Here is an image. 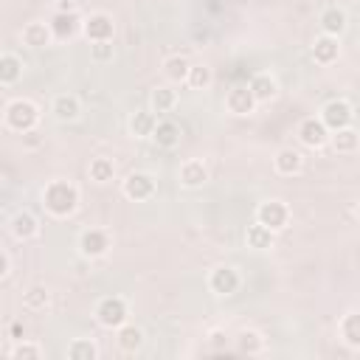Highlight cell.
<instances>
[{"label": "cell", "mask_w": 360, "mask_h": 360, "mask_svg": "<svg viewBox=\"0 0 360 360\" xmlns=\"http://www.w3.org/2000/svg\"><path fill=\"white\" fill-rule=\"evenodd\" d=\"M211 82H214V73H211L208 65H191V68H188L186 84H188L191 90H205Z\"/></svg>", "instance_id": "33"}, {"label": "cell", "mask_w": 360, "mask_h": 360, "mask_svg": "<svg viewBox=\"0 0 360 360\" xmlns=\"http://www.w3.org/2000/svg\"><path fill=\"white\" fill-rule=\"evenodd\" d=\"M329 143L335 146V152L352 155V152H357V146H360V135H357V132L352 129V124H349V127H340V129L329 132Z\"/></svg>", "instance_id": "20"}, {"label": "cell", "mask_w": 360, "mask_h": 360, "mask_svg": "<svg viewBox=\"0 0 360 360\" xmlns=\"http://www.w3.org/2000/svg\"><path fill=\"white\" fill-rule=\"evenodd\" d=\"M174 104H177V90L174 87H155L152 90V112L155 115H160V112H169V110H174Z\"/></svg>", "instance_id": "28"}, {"label": "cell", "mask_w": 360, "mask_h": 360, "mask_svg": "<svg viewBox=\"0 0 360 360\" xmlns=\"http://www.w3.org/2000/svg\"><path fill=\"white\" fill-rule=\"evenodd\" d=\"M301 166H304V158H301V152L292 149V146H281V149L276 152V158H273V169H276L278 174H284V177L298 174Z\"/></svg>", "instance_id": "14"}, {"label": "cell", "mask_w": 360, "mask_h": 360, "mask_svg": "<svg viewBox=\"0 0 360 360\" xmlns=\"http://www.w3.org/2000/svg\"><path fill=\"white\" fill-rule=\"evenodd\" d=\"M48 298H51V292H48L45 284H31V287L22 292V304H25L28 309H45Z\"/></svg>", "instance_id": "34"}, {"label": "cell", "mask_w": 360, "mask_h": 360, "mask_svg": "<svg viewBox=\"0 0 360 360\" xmlns=\"http://www.w3.org/2000/svg\"><path fill=\"white\" fill-rule=\"evenodd\" d=\"M318 118H321V124H323L329 132H335V129L352 124L354 107H352L346 98H332V101H326V104L321 107V115H318Z\"/></svg>", "instance_id": "4"}, {"label": "cell", "mask_w": 360, "mask_h": 360, "mask_svg": "<svg viewBox=\"0 0 360 360\" xmlns=\"http://www.w3.org/2000/svg\"><path fill=\"white\" fill-rule=\"evenodd\" d=\"M118 346H121V352H138L143 346V332L132 323H121L118 326Z\"/></svg>", "instance_id": "29"}, {"label": "cell", "mask_w": 360, "mask_h": 360, "mask_svg": "<svg viewBox=\"0 0 360 360\" xmlns=\"http://www.w3.org/2000/svg\"><path fill=\"white\" fill-rule=\"evenodd\" d=\"M127 318H129V309L121 295H107L96 304V321L107 329H118L121 323H127Z\"/></svg>", "instance_id": "3"}, {"label": "cell", "mask_w": 360, "mask_h": 360, "mask_svg": "<svg viewBox=\"0 0 360 360\" xmlns=\"http://www.w3.org/2000/svg\"><path fill=\"white\" fill-rule=\"evenodd\" d=\"M82 34H84L90 42L112 39V34H115V22H112L110 14H104V11H93L90 17L82 20Z\"/></svg>", "instance_id": "8"}, {"label": "cell", "mask_w": 360, "mask_h": 360, "mask_svg": "<svg viewBox=\"0 0 360 360\" xmlns=\"http://www.w3.org/2000/svg\"><path fill=\"white\" fill-rule=\"evenodd\" d=\"M48 28H51L53 39H70L73 34L82 31V17H79L76 11H62V8H56V14L51 17Z\"/></svg>", "instance_id": "10"}, {"label": "cell", "mask_w": 360, "mask_h": 360, "mask_svg": "<svg viewBox=\"0 0 360 360\" xmlns=\"http://www.w3.org/2000/svg\"><path fill=\"white\" fill-rule=\"evenodd\" d=\"M298 138L304 146L309 149H321L326 141H329V129L321 124V118H304L298 124Z\"/></svg>", "instance_id": "12"}, {"label": "cell", "mask_w": 360, "mask_h": 360, "mask_svg": "<svg viewBox=\"0 0 360 360\" xmlns=\"http://www.w3.org/2000/svg\"><path fill=\"white\" fill-rule=\"evenodd\" d=\"M188 68H191V62H188L186 56L174 53V56H169V59L163 62V76H166L169 82H174V84H183L186 76H188Z\"/></svg>", "instance_id": "26"}, {"label": "cell", "mask_w": 360, "mask_h": 360, "mask_svg": "<svg viewBox=\"0 0 360 360\" xmlns=\"http://www.w3.org/2000/svg\"><path fill=\"white\" fill-rule=\"evenodd\" d=\"M256 222L264 225V228H270L273 233L281 231V228H287V222H290V208H287V202H281V200H264V202H259V208H256Z\"/></svg>", "instance_id": "5"}, {"label": "cell", "mask_w": 360, "mask_h": 360, "mask_svg": "<svg viewBox=\"0 0 360 360\" xmlns=\"http://www.w3.org/2000/svg\"><path fill=\"white\" fill-rule=\"evenodd\" d=\"M256 107V98L250 96L248 84H236L225 93V110L233 112V115H250Z\"/></svg>", "instance_id": "11"}, {"label": "cell", "mask_w": 360, "mask_h": 360, "mask_svg": "<svg viewBox=\"0 0 360 360\" xmlns=\"http://www.w3.org/2000/svg\"><path fill=\"white\" fill-rule=\"evenodd\" d=\"M42 205L53 217H70L79 205V188L70 180H51L42 188Z\"/></svg>", "instance_id": "1"}, {"label": "cell", "mask_w": 360, "mask_h": 360, "mask_svg": "<svg viewBox=\"0 0 360 360\" xmlns=\"http://www.w3.org/2000/svg\"><path fill=\"white\" fill-rule=\"evenodd\" d=\"M22 76V59L14 53H0V84H14Z\"/></svg>", "instance_id": "27"}, {"label": "cell", "mask_w": 360, "mask_h": 360, "mask_svg": "<svg viewBox=\"0 0 360 360\" xmlns=\"http://www.w3.org/2000/svg\"><path fill=\"white\" fill-rule=\"evenodd\" d=\"M318 22H321V31H323V34H329V37H340V34L346 31V25H349L346 11H343V8H338V6L323 8V11H321V17H318Z\"/></svg>", "instance_id": "15"}, {"label": "cell", "mask_w": 360, "mask_h": 360, "mask_svg": "<svg viewBox=\"0 0 360 360\" xmlns=\"http://www.w3.org/2000/svg\"><path fill=\"white\" fill-rule=\"evenodd\" d=\"M155 124H158V115L152 110H135L129 115V132L135 138H149L152 129H155Z\"/></svg>", "instance_id": "23"}, {"label": "cell", "mask_w": 360, "mask_h": 360, "mask_svg": "<svg viewBox=\"0 0 360 360\" xmlns=\"http://www.w3.org/2000/svg\"><path fill=\"white\" fill-rule=\"evenodd\" d=\"M8 354H11L14 360H39V357H42V346L20 338V340H17V343L8 349Z\"/></svg>", "instance_id": "35"}, {"label": "cell", "mask_w": 360, "mask_h": 360, "mask_svg": "<svg viewBox=\"0 0 360 360\" xmlns=\"http://www.w3.org/2000/svg\"><path fill=\"white\" fill-rule=\"evenodd\" d=\"M51 112H53V118H56V121H73V118H79L82 104H79V98H76V96L62 93V96H56V98H53Z\"/></svg>", "instance_id": "19"}, {"label": "cell", "mask_w": 360, "mask_h": 360, "mask_svg": "<svg viewBox=\"0 0 360 360\" xmlns=\"http://www.w3.org/2000/svg\"><path fill=\"white\" fill-rule=\"evenodd\" d=\"M68 357L70 360H96L98 357V346L90 338H76L68 343Z\"/></svg>", "instance_id": "30"}, {"label": "cell", "mask_w": 360, "mask_h": 360, "mask_svg": "<svg viewBox=\"0 0 360 360\" xmlns=\"http://www.w3.org/2000/svg\"><path fill=\"white\" fill-rule=\"evenodd\" d=\"M245 242H248V248H253V250H267V248H273V242H276V233L270 231V228H264V225H250L248 231H245Z\"/></svg>", "instance_id": "25"}, {"label": "cell", "mask_w": 360, "mask_h": 360, "mask_svg": "<svg viewBox=\"0 0 360 360\" xmlns=\"http://www.w3.org/2000/svg\"><path fill=\"white\" fill-rule=\"evenodd\" d=\"M87 172H90V180L93 183H110L115 177V163L110 158H93Z\"/></svg>", "instance_id": "32"}, {"label": "cell", "mask_w": 360, "mask_h": 360, "mask_svg": "<svg viewBox=\"0 0 360 360\" xmlns=\"http://www.w3.org/2000/svg\"><path fill=\"white\" fill-rule=\"evenodd\" d=\"M39 121V107L31 101V98H14L6 104L3 110V124L11 129V132H31Z\"/></svg>", "instance_id": "2"}, {"label": "cell", "mask_w": 360, "mask_h": 360, "mask_svg": "<svg viewBox=\"0 0 360 360\" xmlns=\"http://www.w3.org/2000/svg\"><path fill=\"white\" fill-rule=\"evenodd\" d=\"M248 90L250 96L256 98V104H264V101H273L278 96V82L270 76V73H256L250 82H248Z\"/></svg>", "instance_id": "13"}, {"label": "cell", "mask_w": 360, "mask_h": 360, "mask_svg": "<svg viewBox=\"0 0 360 360\" xmlns=\"http://www.w3.org/2000/svg\"><path fill=\"white\" fill-rule=\"evenodd\" d=\"M11 233H14V239H34L37 233H39V222H37V217L31 214V211H17L14 217H11Z\"/></svg>", "instance_id": "18"}, {"label": "cell", "mask_w": 360, "mask_h": 360, "mask_svg": "<svg viewBox=\"0 0 360 360\" xmlns=\"http://www.w3.org/2000/svg\"><path fill=\"white\" fill-rule=\"evenodd\" d=\"M180 135H183V132H180V127H177L174 121H158L149 138H152L158 146L172 149V146H177V143H180Z\"/></svg>", "instance_id": "21"}, {"label": "cell", "mask_w": 360, "mask_h": 360, "mask_svg": "<svg viewBox=\"0 0 360 360\" xmlns=\"http://www.w3.org/2000/svg\"><path fill=\"white\" fill-rule=\"evenodd\" d=\"M121 191H124L127 200L143 202V200H149V197L158 191V183H155V177L146 174V172H129L127 180H124V186H121Z\"/></svg>", "instance_id": "6"}, {"label": "cell", "mask_w": 360, "mask_h": 360, "mask_svg": "<svg viewBox=\"0 0 360 360\" xmlns=\"http://www.w3.org/2000/svg\"><path fill=\"white\" fill-rule=\"evenodd\" d=\"M236 349H239L242 354H259V352L264 349V338H262L256 329H242V332L236 335Z\"/></svg>", "instance_id": "31"}, {"label": "cell", "mask_w": 360, "mask_h": 360, "mask_svg": "<svg viewBox=\"0 0 360 360\" xmlns=\"http://www.w3.org/2000/svg\"><path fill=\"white\" fill-rule=\"evenodd\" d=\"M338 329H340V338L346 340L349 349H360V315H357L354 309L340 318Z\"/></svg>", "instance_id": "24"}, {"label": "cell", "mask_w": 360, "mask_h": 360, "mask_svg": "<svg viewBox=\"0 0 360 360\" xmlns=\"http://www.w3.org/2000/svg\"><path fill=\"white\" fill-rule=\"evenodd\" d=\"M338 56H340V45H338V37L321 34V37L312 42V59H315L318 65H332Z\"/></svg>", "instance_id": "17"}, {"label": "cell", "mask_w": 360, "mask_h": 360, "mask_svg": "<svg viewBox=\"0 0 360 360\" xmlns=\"http://www.w3.org/2000/svg\"><path fill=\"white\" fill-rule=\"evenodd\" d=\"M239 284H242L239 273H236L233 267H228V264L214 267L211 276H208V287H211L214 295H233V292L239 290Z\"/></svg>", "instance_id": "9"}, {"label": "cell", "mask_w": 360, "mask_h": 360, "mask_svg": "<svg viewBox=\"0 0 360 360\" xmlns=\"http://www.w3.org/2000/svg\"><path fill=\"white\" fill-rule=\"evenodd\" d=\"M115 56L112 39H101V42H90V59L93 62H110Z\"/></svg>", "instance_id": "36"}, {"label": "cell", "mask_w": 360, "mask_h": 360, "mask_svg": "<svg viewBox=\"0 0 360 360\" xmlns=\"http://www.w3.org/2000/svg\"><path fill=\"white\" fill-rule=\"evenodd\" d=\"M110 248H112V239H110V233H107L104 228H87V231H82V236H79V250H82V256H87V259H98V256H104Z\"/></svg>", "instance_id": "7"}, {"label": "cell", "mask_w": 360, "mask_h": 360, "mask_svg": "<svg viewBox=\"0 0 360 360\" xmlns=\"http://www.w3.org/2000/svg\"><path fill=\"white\" fill-rule=\"evenodd\" d=\"M8 270H11V262H8L6 250H0V278H6V276H8Z\"/></svg>", "instance_id": "38"}, {"label": "cell", "mask_w": 360, "mask_h": 360, "mask_svg": "<svg viewBox=\"0 0 360 360\" xmlns=\"http://www.w3.org/2000/svg\"><path fill=\"white\" fill-rule=\"evenodd\" d=\"M228 332L225 329H211L208 332V343H211V349H217V352H222V349H228Z\"/></svg>", "instance_id": "37"}, {"label": "cell", "mask_w": 360, "mask_h": 360, "mask_svg": "<svg viewBox=\"0 0 360 360\" xmlns=\"http://www.w3.org/2000/svg\"><path fill=\"white\" fill-rule=\"evenodd\" d=\"M208 180V169H205V163L202 160H186L183 166H180V183L186 186V188H197V186H202Z\"/></svg>", "instance_id": "22"}, {"label": "cell", "mask_w": 360, "mask_h": 360, "mask_svg": "<svg viewBox=\"0 0 360 360\" xmlns=\"http://www.w3.org/2000/svg\"><path fill=\"white\" fill-rule=\"evenodd\" d=\"M51 39H53V34H51L48 22L34 20V22H28V25H22V45H28V48L37 51V48H48Z\"/></svg>", "instance_id": "16"}]
</instances>
